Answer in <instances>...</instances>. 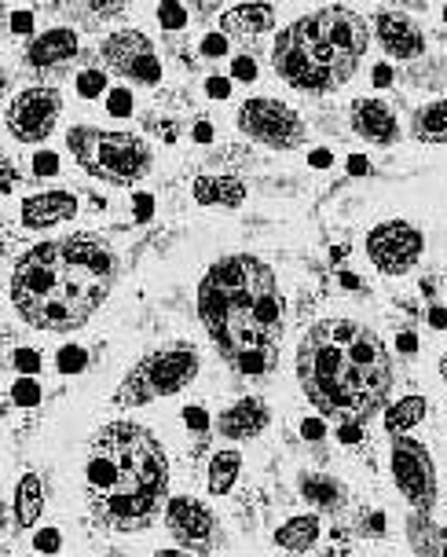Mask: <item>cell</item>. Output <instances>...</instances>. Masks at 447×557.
Listing matches in <instances>:
<instances>
[{
  "instance_id": "1",
  "label": "cell",
  "mask_w": 447,
  "mask_h": 557,
  "mask_svg": "<svg viewBox=\"0 0 447 557\" xmlns=\"http://www.w3.org/2000/svg\"><path fill=\"white\" fill-rule=\"evenodd\" d=\"M198 320L238 374L264 377L275 371L286 308L275 272L261 257L232 253L210 264L198 283Z\"/></svg>"
},
{
  "instance_id": "2",
  "label": "cell",
  "mask_w": 447,
  "mask_h": 557,
  "mask_svg": "<svg viewBox=\"0 0 447 557\" xmlns=\"http://www.w3.org/2000/svg\"><path fill=\"white\" fill-rule=\"evenodd\" d=\"M117 253L99 235L52 238L12 268V305L34 331H77L111 297Z\"/></svg>"
},
{
  "instance_id": "3",
  "label": "cell",
  "mask_w": 447,
  "mask_h": 557,
  "mask_svg": "<svg viewBox=\"0 0 447 557\" xmlns=\"http://www.w3.org/2000/svg\"><path fill=\"white\" fill-rule=\"evenodd\" d=\"M297 382L323 418L363 425L393 393L389 348L367 323H312L297 345Z\"/></svg>"
},
{
  "instance_id": "4",
  "label": "cell",
  "mask_w": 447,
  "mask_h": 557,
  "mask_svg": "<svg viewBox=\"0 0 447 557\" xmlns=\"http://www.w3.org/2000/svg\"><path fill=\"white\" fill-rule=\"evenodd\" d=\"M169 492V459L151 430L136 422L103 425L85 455L88 510L111 532L151 529Z\"/></svg>"
},
{
  "instance_id": "5",
  "label": "cell",
  "mask_w": 447,
  "mask_h": 557,
  "mask_svg": "<svg viewBox=\"0 0 447 557\" xmlns=\"http://www.w3.org/2000/svg\"><path fill=\"white\" fill-rule=\"evenodd\" d=\"M371 45V29L352 8H320L294 18L275 37L272 63L275 74L297 92L326 96L337 92L360 70V59Z\"/></svg>"
},
{
  "instance_id": "6",
  "label": "cell",
  "mask_w": 447,
  "mask_h": 557,
  "mask_svg": "<svg viewBox=\"0 0 447 557\" xmlns=\"http://www.w3.org/2000/svg\"><path fill=\"white\" fill-rule=\"evenodd\" d=\"M66 147H71L74 162L85 169L88 176L103 184L133 187L151 173V147L133 133H114V128L96 125H74L66 133Z\"/></svg>"
},
{
  "instance_id": "7",
  "label": "cell",
  "mask_w": 447,
  "mask_h": 557,
  "mask_svg": "<svg viewBox=\"0 0 447 557\" xmlns=\"http://www.w3.org/2000/svg\"><path fill=\"white\" fill-rule=\"evenodd\" d=\"M198 377V348L191 342H173L162 345L154 352H147L133 371L125 374V382L117 385L114 404L117 407H144L165 396L184 393Z\"/></svg>"
},
{
  "instance_id": "8",
  "label": "cell",
  "mask_w": 447,
  "mask_h": 557,
  "mask_svg": "<svg viewBox=\"0 0 447 557\" xmlns=\"http://www.w3.org/2000/svg\"><path fill=\"white\" fill-rule=\"evenodd\" d=\"M389 470L403 499L414 506V513H430L436 506V470L430 447L414 436H393Z\"/></svg>"
},
{
  "instance_id": "9",
  "label": "cell",
  "mask_w": 447,
  "mask_h": 557,
  "mask_svg": "<svg viewBox=\"0 0 447 557\" xmlns=\"http://www.w3.org/2000/svg\"><path fill=\"white\" fill-rule=\"evenodd\" d=\"M238 128L272 151H294L305 144V122L280 99L253 96L238 107Z\"/></svg>"
},
{
  "instance_id": "10",
  "label": "cell",
  "mask_w": 447,
  "mask_h": 557,
  "mask_svg": "<svg viewBox=\"0 0 447 557\" xmlns=\"http://www.w3.org/2000/svg\"><path fill=\"white\" fill-rule=\"evenodd\" d=\"M63 114V96L52 85L23 88L12 103H8V133L23 144H41L52 136V128Z\"/></svg>"
},
{
  "instance_id": "11",
  "label": "cell",
  "mask_w": 447,
  "mask_h": 557,
  "mask_svg": "<svg viewBox=\"0 0 447 557\" xmlns=\"http://www.w3.org/2000/svg\"><path fill=\"white\" fill-rule=\"evenodd\" d=\"M103 66L114 70L117 77L133 85H158L162 82V59H158L154 45L147 41L140 29H117L99 48Z\"/></svg>"
},
{
  "instance_id": "12",
  "label": "cell",
  "mask_w": 447,
  "mask_h": 557,
  "mask_svg": "<svg viewBox=\"0 0 447 557\" xmlns=\"http://www.w3.org/2000/svg\"><path fill=\"white\" fill-rule=\"evenodd\" d=\"M425 250V238L414 224L385 221L367 235V253L382 275H407Z\"/></svg>"
},
{
  "instance_id": "13",
  "label": "cell",
  "mask_w": 447,
  "mask_h": 557,
  "mask_svg": "<svg viewBox=\"0 0 447 557\" xmlns=\"http://www.w3.org/2000/svg\"><path fill=\"white\" fill-rule=\"evenodd\" d=\"M165 529L184 550L191 554H210L216 540H221V529H216V517L210 506H202L191 495H176L165 506Z\"/></svg>"
},
{
  "instance_id": "14",
  "label": "cell",
  "mask_w": 447,
  "mask_h": 557,
  "mask_svg": "<svg viewBox=\"0 0 447 557\" xmlns=\"http://www.w3.org/2000/svg\"><path fill=\"white\" fill-rule=\"evenodd\" d=\"M374 34L393 59H419L425 52V37L419 23L403 12H393V8L374 15Z\"/></svg>"
},
{
  "instance_id": "15",
  "label": "cell",
  "mask_w": 447,
  "mask_h": 557,
  "mask_svg": "<svg viewBox=\"0 0 447 557\" xmlns=\"http://www.w3.org/2000/svg\"><path fill=\"white\" fill-rule=\"evenodd\" d=\"M352 128L356 136L367 139V144H377V147H393L396 139H400V122H396L393 107L382 103V99H356L352 103Z\"/></svg>"
},
{
  "instance_id": "16",
  "label": "cell",
  "mask_w": 447,
  "mask_h": 557,
  "mask_svg": "<svg viewBox=\"0 0 447 557\" xmlns=\"http://www.w3.org/2000/svg\"><path fill=\"white\" fill-rule=\"evenodd\" d=\"M82 52V41L71 26H55V29H45L41 37H34L26 48V63L34 70H59L66 66L71 59H77Z\"/></svg>"
},
{
  "instance_id": "17",
  "label": "cell",
  "mask_w": 447,
  "mask_h": 557,
  "mask_svg": "<svg viewBox=\"0 0 447 557\" xmlns=\"http://www.w3.org/2000/svg\"><path fill=\"white\" fill-rule=\"evenodd\" d=\"M268 422H272L268 404L257 400V396H243L238 404L221 411V418H216V433L227 436V441H253L257 433L268 430Z\"/></svg>"
},
{
  "instance_id": "18",
  "label": "cell",
  "mask_w": 447,
  "mask_h": 557,
  "mask_svg": "<svg viewBox=\"0 0 447 557\" xmlns=\"http://www.w3.org/2000/svg\"><path fill=\"white\" fill-rule=\"evenodd\" d=\"M77 213V198L71 191H45L23 202V224L26 227H55L71 221Z\"/></svg>"
},
{
  "instance_id": "19",
  "label": "cell",
  "mask_w": 447,
  "mask_h": 557,
  "mask_svg": "<svg viewBox=\"0 0 447 557\" xmlns=\"http://www.w3.org/2000/svg\"><path fill=\"white\" fill-rule=\"evenodd\" d=\"M221 29L232 37H261L275 29V8L272 4H238L221 15Z\"/></svg>"
},
{
  "instance_id": "20",
  "label": "cell",
  "mask_w": 447,
  "mask_h": 557,
  "mask_svg": "<svg viewBox=\"0 0 447 557\" xmlns=\"http://www.w3.org/2000/svg\"><path fill=\"white\" fill-rule=\"evenodd\" d=\"M407 543L414 557H447V529L436 524L430 513L407 517Z\"/></svg>"
},
{
  "instance_id": "21",
  "label": "cell",
  "mask_w": 447,
  "mask_h": 557,
  "mask_svg": "<svg viewBox=\"0 0 447 557\" xmlns=\"http://www.w3.org/2000/svg\"><path fill=\"white\" fill-rule=\"evenodd\" d=\"M191 191L198 206H213V209H235L246 202V187L235 176H198Z\"/></svg>"
},
{
  "instance_id": "22",
  "label": "cell",
  "mask_w": 447,
  "mask_h": 557,
  "mask_svg": "<svg viewBox=\"0 0 447 557\" xmlns=\"http://www.w3.org/2000/svg\"><path fill=\"white\" fill-rule=\"evenodd\" d=\"M45 510V481L37 473H26L15 487V529H34Z\"/></svg>"
},
{
  "instance_id": "23",
  "label": "cell",
  "mask_w": 447,
  "mask_h": 557,
  "mask_svg": "<svg viewBox=\"0 0 447 557\" xmlns=\"http://www.w3.org/2000/svg\"><path fill=\"white\" fill-rule=\"evenodd\" d=\"M297 487H301L305 503H312L315 510H342L345 503V487L326 473H305Z\"/></svg>"
},
{
  "instance_id": "24",
  "label": "cell",
  "mask_w": 447,
  "mask_h": 557,
  "mask_svg": "<svg viewBox=\"0 0 447 557\" xmlns=\"http://www.w3.org/2000/svg\"><path fill=\"white\" fill-rule=\"evenodd\" d=\"M411 133L422 144H447V99H433L414 111L411 117Z\"/></svg>"
},
{
  "instance_id": "25",
  "label": "cell",
  "mask_w": 447,
  "mask_h": 557,
  "mask_svg": "<svg viewBox=\"0 0 447 557\" xmlns=\"http://www.w3.org/2000/svg\"><path fill=\"white\" fill-rule=\"evenodd\" d=\"M315 540H320V517L305 513V517H290V521L283 524L280 532H275V543L283 546V550L290 554H305L312 550Z\"/></svg>"
},
{
  "instance_id": "26",
  "label": "cell",
  "mask_w": 447,
  "mask_h": 557,
  "mask_svg": "<svg viewBox=\"0 0 447 557\" xmlns=\"http://www.w3.org/2000/svg\"><path fill=\"white\" fill-rule=\"evenodd\" d=\"M238 470H243V455L232 451V447H227V451H216L213 462H210V476H206V481H210V492L213 495L232 492L235 481H238Z\"/></svg>"
},
{
  "instance_id": "27",
  "label": "cell",
  "mask_w": 447,
  "mask_h": 557,
  "mask_svg": "<svg viewBox=\"0 0 447 557\" xmlns=\"http://www.w3.org/2000/svg\"><path fill=\"white\" fill-rule=\"evenodd\" d=\"M425 411H430V404L422 400V396H407V400H400L393 407V411H385V430H389L393 436H407V430L411 425H419Z\"/></svg>"
},
{
  "instance_id": "28",
  "label": "cell",
  "mask_w": 447,
  "mask_h": 557,
  "mask_svg": "<svg viewBox=\"0 0 447 557\" xmlns=\"http://www.w3.org/2000/svg\"><path fill=\"white\" fill-rule=\"evenodd\" d=\"M158 18H162L165 29H184L187 26V12L181 4H162L158 8Z\"/></svg>"
},
{
  "instance_id": "29",
  "label": "cell",
  "mask_w": 447,
  "mask_h": 557,
  "mask_svg": "<svg viewBox=\"0 0 447 557\" xmlns=\"http://www.w3.org/2000/svg\"><path fill=\"white\" fill-rule=\"evenodd\" d=\"M18 400H29V404H34L37 400V389H34V385H18Z\"/></svg>"
},
{
  "instance_id": "30",
  "label": "cell",
  "mask_w": 447,
  "mask_h": 557,
  "mask_svg": "<svg viewBox=\"0 0 447 557\" xmlns=\"http://www.w3.org/2000/svg\"><path fill=\"white\" fill-rule=\"evenodd\" d=\"M26 26H29V15H12V29H15V34H26Z\"/></svg>"
},
{
  "instance_id": "31",
  "label": "cell",
  "mask_w": 447,
  "mask_h": 557,
  "mask_svg": "<svg viewBox=\"0 0 447 557\" xmlns=\"http://www.w3.org/2000/svg\"><path fill=\"white\" fill-rule=\"evenodd\" d=\"M151 557H198V554H191V550H158Z\"/></svg>"
},
{
  "instance_id": "32",
  "label": "cell",
  "mask_w": 447,
  "mask_h": 557,
  "mask_svg": "<svg viewBox=\"0 0 447 557\" xmlns=\"http://www.w3.org/2000/svg\"><path fill=\"white\" fill-rule=\"evenodd\" d=\"M210 88H213V96H227V85L224 82H213Z\"/></svg>"
},
{
  "instance_id": "33",
  "label": "cell",
  "mask_w": 447,
  "mask_h": 557,
  "mask_svg": "<svg viewBox=\"0 0 447 557\" xmlns=\"http://www.w3.org/2000/svg\"><path fill=\"white\" fill-rule=\"evenodd\" d=\"M440 377H444V382H447V356H444V360H440Z\"/></svg>"
},
{
  "instance_id": "34",
  "label": "cell",
  "mask_w": 447,
  "mask_h": 557,
  "mask_svg": "<svg viewBox=\"0 0 447 557\" xmlns=\"http://www.w3.org/2000/svg\"><path fill=\"white\" fill-rule=\"evenodd\" d=\"M444 15H447V12H444Z\"/></svg>"
}]
</instances>
